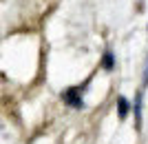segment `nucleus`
<instances>
[{"instance_id": "20e7f679", "label": "nucleus", "mask_w": 148, "mask_h": 144, "mask_svg": "<svg viewBox=\"0 0 148 144\" xmlns=\"http://www.w3.org/2000/svg\"><path fill=\"white\" fill-rule=\"evenodd\" d=\"M128 109H130L128 100H126L124 95H119V98H117V113H119V118H122V120L128 115Z\"/></svg>"}, {"instance_id": "7ed1b4c3", "label": "nucleus", "mask_w": 148, "mask_h": 144, "mask_svg": "<svg viewBox=\"0 0 148 144\" xmlns=\"http://www.w3.org/2000/svg\"><path fill=\"white\" fill-rule=\"evenodd\" d=\"M133 111H135V122H137V129H139V126H142V93H137L135 104H133Z\"/></svg>"}, {"instance_id": "39448f33", "label": "nucleus", "mask_w": 148, "mask_h": 144, "mask_svg": "<svg viewBox=\"0 0 148 144\" xmlns=\"http://www.w3.org/2000/svg\"><path fill=\"white\" fill-rule=\"evenodd\" d=\"M113 67H115V60H113V53H111V51H106V56H104V69H106V71H111Z\"/></svg>"}, {"instance_id": "f257e3e1", "label": "nucleus", "mask_w": 148, "mask_h": 144, "mask_svg": "<svg viewBox=\"0 0 148 144\" xmlns=\"http://www.w3.org/2000/svg\"><path fill=\"white\" fill-rule=\"evenodd\" d=\"M18 142V129L7 118H0V144H16Z\"/></svg>"}, {"instance_id": "423d86ee", "label": "nucleus", "mask_w": 148, "mask_h": 144, "mask_svg": "<svg viewBox=\"0 0 148 144\" xmlns=\"http://www.w3.org/2000/svg\"><path fill=\"white\" fill-rule=\"evenodd\" d=\"M144 87H146V84H148V58H146V64H144Z\"/></svg>"}, {"instance_id": "0eeeda50", "label": "nucleus", "mask_w": 148, "mask_h": 144, "mask_svg": "<svg viewBox=\"0 0 148 144\" xmlns=\"http://www.w3.org/2000/svg\"><path fill=\"white\" fill-rule=\"evenodd\" d=\"M33 144H38V142H33Z\"/></svg>"}, {"instance_id": "f03ea898", "label": "nucleus", "mask_w": 148, "mask_h": 144, "mask_svg": "<svg viewBox=\"0 0 148 144\" xmlns=\"http://www.w3.org/2000/svg\"><path fill=\"white\" fill-rule=\"evenodd\" d=\"M64 100H66L73 109H82V107H84L82 95H80V89H75V87H73V89H69L66 93H64Z\"/></svg>"}]
</instances>
